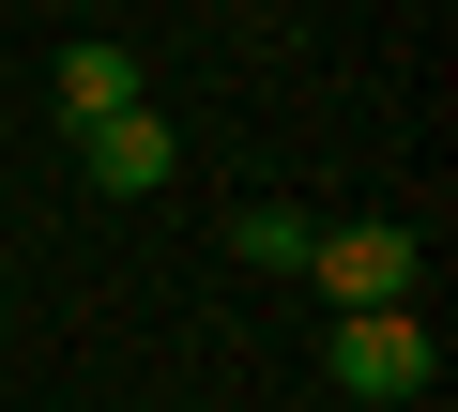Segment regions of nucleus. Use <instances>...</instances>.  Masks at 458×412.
<instances>
[{"label": "nucleus", "instance_id": "obj_1", "mask_svg": "<svg viewBox=\"0 0 458 412\" xmlns=\"http://www.w3.org/2000/svg\"><path fill=\"white\" fill-rule=\"evenodd\" d=\"M306 290L352 321V306H428V245L397 230V214H352V230H321L306 245Z\"/></svg>", "mask_w": 458, "mask_h": 412}, {"label": "nucleus", "instance_id": "obj_2", "mask_svg": "<svg viewBox=\"0 0 458 412\" xmlns=\"http://www.w3.org/2000/svg\"><path fill=\"white\" fill-rule=\"evenodd\" d=\"M428 366H443V351H428V306H352V321H336V382H352L367 412H397V397H443Z\"/></svg>", "mask_w": 458, "mask_h": 412}, {"label": "nucleus", "instance_id": "obj_5", "mask_svg": "<svg viewBox=\"0 0 458 412\" xmlns=\"http://www.w3.org/2000/svg\"><path fill=\"white\" fill-rule=\"evenodd\" d=\"M306 214H291V198H245V214H229V260H245V275H306Z\"/></svg>", "mask_w": 458, "mask_h": 412}, {"label": "nucleus", "instance_id": "obj_7", "mask_svg": "<svg viewBox=\"0 0 458 412\" xmlns=\"http://www.w3.org/2000/svg\"><path fill=\"white\" fill-rule=\"evenodd\" d=\"M0 290H16V275H0Z\"/></svg>", "mask_w": 458, "mask_h": 412}, {"label": "nucleus", "instance_id": "obj_4", "mask_svg": "<svg viewBox=\"0 0 458 412\" xmlns=\"http://www.w3.org/2000/svg\"><path fill=\"white\" fill-rule=\"evenodd\" d=\"M47 107H62V122H123V107H153V92H138V46H123V31H77V46L47 62Z\"/></svg>", "mask_w": 458, "mask_h": 412}, {"label": "nucleus", "instance_id": "obj_6", "mask_svg": "<svg viewBox=\"0 0 458 412\" xmlns=\"http://www.w3.org/2000/svg\"><path fill=\"white\" fill-rule=\"evenodd\" d=\"M397 412H443V397H397Z\"/></svg>", "mask_w": 458, "mask_h": 412}, {"label": "nucleus", "instance_id": "obj_3", "mask_svg": "<svg viewBox=\"0 0 458 412\" xmlns=\"http://www.w3.org/2000/svg\"><path fill=\"white\" fill-rule=\"evenodd\" d=\"M77 168H92V198H153V183L183 168V122H168V107H123V122H77Z\"/></svg>", "mask_w": 458, "mask_h": 412}]
</instances>
